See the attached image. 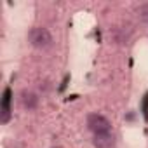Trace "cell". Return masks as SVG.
Instances as JSON below:
<instances>
[{
  "instance_id": "cell-1",
  "label": "cell",
  "mask_w": 148,
  "mask_h": 148,
  "mask_svg": "<svg viewBox=\"0 0 148 148\" xmlns=\"http://www.w3.org/2000/svg\"><path fill=\"white\" fill-rule=\"evenodd\" d=\"M28 38H30V44H32L33 47L40 49V51H45V49H49V47L52 45V35H51V32H49L47 28H44V26L33 28V30L30 32Z\"/></svg>"
},
{
  "instance_id": "cell-2",
  "label": "cell",
  "mask_w": 148,
  "mask_h": 148,
  "mask_svg": "<svg viewBox=\"0 0 148 148\" xmlns=\"http://www.w3.org/2000/svg\"><path fill=\"white\" fill-rule=\"evenodd\" d=\"M87 129L91 132H94V136L96 134H106V132H110L112 124L106 117H103L99 113H91L87 117Z\"/></svg>"
},
{
  "instance_id": "cell-3",
  "label": "cell",
  "mask_w": 148,
  "mask_h": 148,
  "mask_svg": "<svg viewBox=\"0 0 148 148\" xmlns=\"http://www.w3.org/2000/svg\"><path fill=\"white\" fill-rule=\"evenodd\" d=\"M9 120H11V87H5L2 94V105H0V122L7 124Z\"/></svg>"
},
{
  "instance_id": "cell-4",
  "label": "cell",
  "mask_w": 148,
  "mask_h": 148,
  "mask_svg": "<svg viewBox=\"0 0 148 148\" xmlns=\"http://www.w3.org/2000/svg\"><path fill=\"white\" fill-rule=\"evenodd\" d=\"M92 145L96 148H113L115 146V138L110 132H106V134H96L94 139H92Z\"/></svg>"
},
{
  "instance_id": "cell-5",
  "label": "cell",
  "mask_w": 148,
  "mask_h": 148,
  "mask_svg": "<svg viewBox=\"0 0 148 148\" xmlns=\"http://www.w3.org/2000/svg\"><path fill=\"white\" fill-rule=\"evenodd\" d=\"M21 103L26 110H35L38 106V96L32 91H23L21 92Z\"/></svg>"
},
{
  "instance_id": "cell-6",
  "label": "cell",
  "mask_w": 148,
  "mask_h": 148,
  "mask_svg": "<svg viewBox=\"0 0 148 148\" xmlns=\"http://www.w3.org/2000/svg\"><path fill=\"white\" fill-rule=\"evenodd\" d=\"M143 115H145V119L148 120V92H146L145 98H143Z\"/></svg>"
}]
</instances>
